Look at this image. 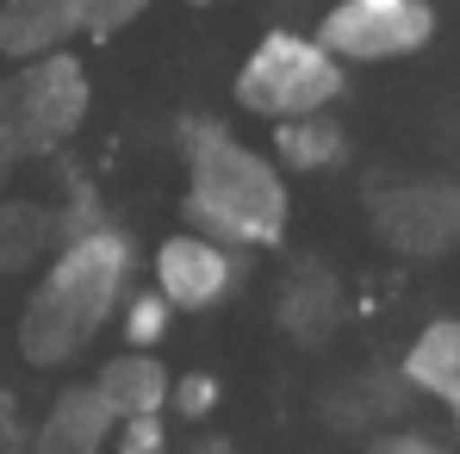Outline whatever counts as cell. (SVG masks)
I'll use <instances>...</instances> for the list:
<instances>
[{
	"instance_id": "cell-12",
	"label": "cell",
	"mask_w": 460,
	"mask_h": 454,
	"mask_svg": "<svg viewBox=\"0 0 460 454\" xmlns=\"http://www.w3.org/2000/svg\"><path fill=\"white\" fill-rule=\"evenodd\" d=\"M106 430H112V417L93 398V386H63L25 449L31 454H106Z\"/></svg>"
},
{
	"instance_id": "cell-18",
	"label": "cell",
	"mask_w": 460,
	"mask_h": 454,
	"mask_svg": "<svg viewBox=\"0 0 460 454\" xmlns=\"http://www.w3.org/2000/svg\"><path fill=\"white\" fill-rule=\"evenodd\" d=\"M112 454H174V442H168V411L112 423Z\"/></svg>"
},
{
	"instance_id": "cell-8",
	"label": "cell",
	"mask_w": 460,
	"mask_h": 454,
	"mask_svg": "<svg viewBox=\"0 0 460 454\" xmlns=\"http://www.w3.org/2000/svg\"><path fill=\"white\" fill-rule=\"evenodd\" d=\"M342 317H349V299H342V280H336L330 262L305 255V262H293L280 274V287H274V324L299 349H323L342 330Z\"/></svg>"
},
{
	"instance_id": "cell-2",
	"label": "cell",
	"mask_w": 460,
	"mask_h": 454,
	"mask_svg": "<svg viewBox=\"0 0 460 454\" xmlns=\"http://www.w3.org/2000/svg\"><path fill=\"white\" fill-rule=\"evenodd\" d=\"M174 144L187 162V193H181L187 225L243 249V255L287 243L293 193H287V168L274 156L249 150L225 119H199V112L181 119Z\"/></svg>"
},
{
	"instance_id": "cell-13",
	"label": "cell",
	"mask_w": 460,
	"mask_h": 454,
	"mask_svg": "<svg viewBox=\"0 0 460 454\" xmlns=\"http://www.w3.org/2000/svg\"><path fill=\"white\" fill-rule=\"evenodd\" d=\"M274 162L293 174H336L349 162V131L336 112H299L274 125Z\"/></svg>"
},
{
	"instance_id": "cell-21",
	"label": "cell",
	"mask_w": 460,
	"mask_h": 454,
	"mask_svg": "<svg viewBox=\"0 0 460 454\" xmlns=\"http://www.w3.org/2000/svg\"><path fill=\"white\" fill-rule=\"evenodd\" d=\"M187 454H230V442H225V436H199Z\"/></svg>"
},
{
	"instance_id": "cell-4",
	"label": "cell",
	"mask_w": 460,
	"mask_h": 454,
	"mask_svg": "<svg viewBox=\"0 0 460 454\" xmlns=\"http://www.w3.org/2000/svg\"><path fill=\"white\" fill-rule=\"evenodd\" d=\"M349 87V63H336L317 31H293V25H274L255 38V50L243 57V69L230 81V100L268 125L280 119H299V112H330Z\"/></svg>"
},
{
	"instance_id": "cell-17",
	"label": "cell",
	"mask_w": 460,
	"mask_h": 454,
	"mask_svg": "<svg viewBox=\"0 0 460 454\" xmlns=\"http://www.w3.org/2000/svg\"><path fill=\"white\" fill-rule=\"evenodd\" d=\"M81 6V38H119L131 31L155 0H75Z\"/></svg>"
},
{
	"instance_id": "cell-9",
	"label": "cell",
	"mask_w": 460,
	"mask_h": 454,
	"mask_svg": "<svg viewBox=\"0 0 460 454\" xmlns=\"http://www.w3.org/2000/svg\"><path fill=\"white\" fill-rule=\"evenodd\" d=\"M398 379L423 398H436L460 430V317H429L404 355H398Z\"/></svg>"
},
{
	"instance_id": "cell-7",
	"label": "cell",
	"mask_w": 460,
	"mask_h": 454,
	"mask_svg": "<svg viewBox=\"0 0 460 454\" xmlns=\"http://www.w3.org/2000/svg\"><path fill=\"white\" fill-rule=\"evenodd\" d=\"M155 293L174 305V317L181 311H218V305L243 287V249H230L218 236H206V230H174V236H162L155 243Z\"/></svg>"
},
{
	"instance_id": "cell-19",
	"label": "cell",
	"mask_w": 460,
	"mask_h": 454,
	"mask_svg": "<svg viewBox=\"0 0 460 454\" xmlns=\"http://www.w3.org/2000/svg\"><path fill=\"white\" fill-rule=\"evenodd\" d=\"M367 454H455V449L436 442L429 430H380V436L367 442Z\"/></svg>"
},
{
	"instance_id": "cell-15",
	"label": "cell",
	"mask_w": 460,
	"mask_h": 454,
	"mask_svg": "<svg viewBox=\"0 0 460 454\" xmlns=\"http://www.w3.org/2000/svg\"><path fill=\"white\" fill-rule=\"evenodd\" d=\"M168 330H174V305L162 299L155 287L125 293V305H119V336H125V349H162Z\"/></svg>"
},
{
	"instance_id": "cell-14",
	"label": "cell",
	"mask_w": 460,
	"mask_h": 454,
	"mask_svg": "<svg viewBox=\"0 0 460 454\" xmlns=\"http://www.w3.org/2000/svg\"><path fill=\"white\" fill-rule=\"evenodd\" d=\"M50 249H57V212L38 206V200L0 193V274H25Z\"/></svg>"
},
{
	"instance_id": "cell-16",
	"label": "cell",
	"mask_w": 460,
	"mask_h": 454,
	"mask_svg": "<svg viewBox=\"0 0 460 454\" xmlns=\"http://www.w3.org/2000/svg\"><path fill=\"white\" fill-rule=\"evenodd\" d=\"M218 398H225V386H218V374H206V368L168 379V411H174L181 423H206V417L218 411Z\"/></svg>"
},
{
	"instance_id": "cell-20",
	"label": "cell",
	"mask_w": 460,
	"mask_h": 454,
	"mask_svg": "<svg viewBox=\"0 0 460 454\" xmlns=\"http://www.w3.org/2000/svg\"><path fill=\"white\" fill-rule=\"evenodd\" d=\"M25 449V423H19V398L0 386V454H19Z\"/></svg>"
},
{
	"instance_id": "cell-6",
	"label": "cell",
	"mask_w": 460,
	"mask_h": 454,
	"mask_svg": "<svg viewBox=\"0 0 460 454\" xmlns=\"http://www.w3.org/2000/svg\"><path fill=\"white\" fill-rule=\"evenodd\" d=\"M367 218L392 255H442L460 243V187L455 181H374Z\"/></svg>"
},
{
	"instance_id": "cell-22",
	"label": "cell",
	"mask_w": 460,
	"mask_h": 454,
	"mask_svg": "<svg viewBox=\"0 0 460 454\" xmlns=\"http://www.w3.org/2000/svg\"><path fill=\"white\" fill-rule=\"evenodd\" d=\"M6 174H13V156L0 150V193H6Z\"/></svg>"
},
{
	"instance_id": "cell-11",
	"label": "cell",
	"mask_w": 460,
	"mask_h": 454,
	"mask_svg": "<svg viewBox=\"0 0 460 454\" xmlns=\"http://www.w3.org/2000/svg\"><path fill=\"white\" fill-rule=\"evenodd\" d=\"M81 38V6L75 0H0V57L31 63L50 50H69Z\"/></svg>"
},
{
	"instance_id": "cell-1",
	"label": "cell",
	"mask_w": 460,
	"mask_h": 454,
	"mask_svg": "<svg viewBox=\"0 0 460 454\" xmlns=\"http://www.w3.org/2000/svg\"><path fill=\"white\" fill-rule=\"evenodd\" d=\"M137 280V243L131 230H119L112 218H100L93 230H75L50 249L31 299L19 311V355L31 368H69L81 361L100 330L119 317V305Z\"/></svg>"
},
{
	"instance_id": "cell-10",
	"label": "cell",
	"mask_w": 460,
	"mask_h": 454,
	"mask_svg": "<svg viewBox=\"0 0 460 454\" xmlns=\"http://www.w3.org/2000/svg\"><path fill=\"white\" fill-rule=\"evenodd\" d=\"M168 361H155V349H119L93 368V398L106 405L112 423L125 417H150V411H168Z\"/></svg>"
},
{
	"instance_id": "cell-23",
	"label": "cell",
	"mask_w": 460,
	"mask_h": 454,
	"mask_svg": "<svg viewBox=\"0 0 460 454\" xmlns=\"http://www.w3.org/2000/svg\"><path fill=\"white\" fill-rule=\"evenodd\" d=\"M193 6H212V0H193Z\"/></svg>"
},
{
	"instance_id": "cell-5",
	"label": "cell",
	"mask_w": 460,
	"mask_h": 454,
	"mask_svg": "<svg viewBox=\"0 0 460 454\" xmlns=\"http://www.w3.org/2000/svg\"><path fill=\"white\" fill-rule=\"evenodd\" d=\"M436 6L429 0H336L317 25V44L336 63H398L429 50Z\"/></svg>"
},
{
	"instance_id": "cell-3",
	"label": "cell",
	"mask_w": 460,
	"mask_h": 454,
	"mask_svg": "<svg viewBox=\"0 0 460 454\" xmlns=\"http://www.w3.org/2000/svg\"><path fill=\"white\" fill-rule=\"evenodd\" d=\"M93 112V81L75 50H50L31 63H13L0 81V150L13 162L57 156Z\"/></svg>"
}]
</instances>
